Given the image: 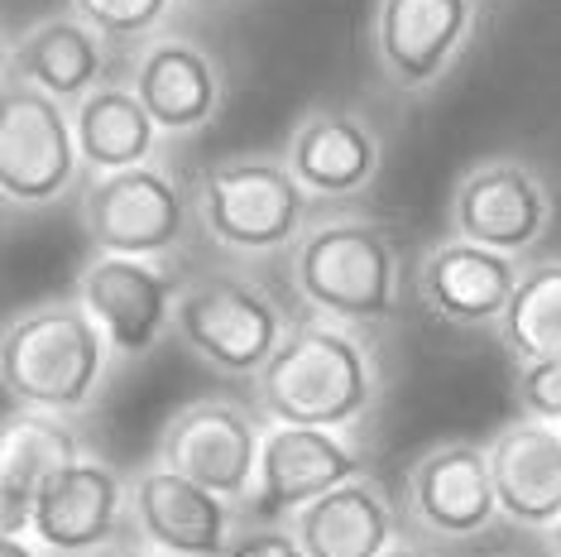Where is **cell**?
<instances>
[{"mask_svg": "<svg viewBox=\"0 0 561 557\" xmlns=\"http://www.w3.org/2000/svg\"><path fill=\"white\" fill-rule=\"evenodd\" d=\"M260 447L264 428L250 409L231 399H193L163 423L154 462L245 514L260 480Z\"/></svg>", "mask_w": 561, "mask_h": 557, "instance_id": "ba28073f", "label": "cell"}, {"mask_svg": "<svg viewBox=\"0 0 561 557\" xmlns=\"http://www.w3.org/2000/svg\"><path fill=\"white\" fill-rule=\"evenodd\" d=\"M518 278L523 260L494 255V250L470 246L461 236H446L423 250L413 270V294L446 327H461V332L494 327L500 332L508 303L518 294Z\"/></svg>", "mask_w": 561, "mask_h": 557, "instance_id": "5bb4252c", "label": "cell"}, {"mask_svg": "<svg viewBox=\"0 0 561 557\" xmlns=\"http://www.w3.org/2000/svg\"><path fill=\"white\" fill-rule=\"evenodd\" d=\"M178 0H68L72 15H82L111 44H149L159 39V24L173 15Z\"/></svg>", "mask_w": 561, "mask_h": 557, "instance_id": "d4e9b609", "label": "cell"}, {"mask_svg": "<svg viewBox=\"0 0 561 557\" xmlns=\"http://www.w3.org/2000/svg\"><path fill=\"white\" fill-rule=\"evenodd\" d=\"M514 403H518V418L561 428V361L514 365Z\"/></svg>", "mask_w": 561, "mask_h": 557, "instance_id": "484cf974", "label": "cell"}, {"mask_svg": "<svg viewBox=\"0 0 561 557\" xmlns=\"http://www.w3.org/2000/svg\"><path fill=\"white\" fill-rule=\"evenodd\" d=\"M399 514L403 510L393 504L385 480L360 476L331 490L327 500L308 504L288 528L298 534L308 557H385L393 543H403Z\"/></svg>", "mask_w": 561, "mask_h": 557, "instance_id": "7402d4cb", "label": "cell"}, {"mask_svg": "<svg viewBox=\"0 0 561 557\" xmlns=\"http://www.w3.org/2000/svg\"><path fill=\"white\" fill-rule=\"evenodd\" d=\"M552 187L528 159L518 155H490L476 169L461 173L451 187V207H446V226L451 236L484 246L494 255L523 260L538 240L552 231Z\"/></svg>", "mask_w": 561, "mask_h": 557, "instance_id": "9c48e42d", "label": "cell"}, {"mask_svg": "<svg viewBox=\"0 0 561 557\" xmlns=\"http://www.w3.org/2000/svg\"><path fill=\"white\" fill-rule=\"evenodd\" d=\"M226 557H308L288 524H240Z\"/></svg>", "mask_w": 561, "mask_h": 557, "instance_id": "4316f807", "label": "cell"}, {"mask_svg": "<svg viewBox=\"0 0 561 557\" xmlns=\"http://www.w3.org/2000/svg\"><path fill=\"white\" fill-rule=\"evenodd\" d=\"M111 341L78 298H44L20 308L0 341V379L10 409L78 418L101 399L111 375Z\"/></svg>", "mask_w": 561, "mask_h": 557, "instance_id": "3957f363", "label": "cell"}, {"mask_svg": "<svg viewBox=\"0 0 561 557\" xmlns=\"http://www.w3.org/2000/svg\"><path fill=\"white\" fill-rule=\"evenodd\" d=\"M130 87L163 135L207 130L226 106V72L187 34H159L139 48Z\"/></svg>", "mask_w": 561, "mask_h": 557, "instance_id": "ac0fdd59", "label": "cell"}, {"mask_svg": "<svg viewBox=\"0 0 561 557\" xmlns=\"http://www.w3.org/2000/svg\"><path fill=\"white\" fill-rule=\"evenodd\" d=\"M193 217V197L159 163L96 173L82 183V231L92 240V255H130L163 264V255L183 246Z\"/></svg>", "mask_w": 561, "mask_h": 557, "instance_id": "52a82bcc", "label": "cell"}, {"mask_svg": "<svg viewBox=\"0 0 561 557\" xmlns=\"http://www.w3.org/2000/svg\"><path fill=\"white\" fill-rule=\"evenodd\" d=\"M542 543H547V557H561V524H557V528H547Z\"/></svg>", "mask_w": 561, "mask_h": 557, "instance_id": "4dcf8cb0", "label": "cell"}, {"mask_svg": "<svg viewBox=\"0 0 561 557\" xmlns=\"http://www.w3.org/2000/svg\"><path fill=\"white\" fill-rule=\"evenodd\" d=\"M72 125H78L82 163L92 169V179L96 173H125V169H139V163H154V149L163 135L130 82L96 87L92 96L72 106Z\"/></svg>", "mask_w": 561, "mask_h": 557, "instance_id": "603a6c76", "label": "cell"}, {"mask_svg": "<svg viewBox=\"0 0 561 557\" xmlns=\"http://www.w3.org/2000/svg\"><path fill=\"white\" fill-rule=\"evenodd\" d=\"M92 557H159L154 548H145V543H116V548H106V553H92Z\"/></svg>", "mask_w": 561, "mask_h": 557, "instance_id": "f1b7e54d", "label": "cell"}, {"mask_svg": "<svg viewBox=\"0 0 561 557\" xmlns=\"http://www.w3.org/2000/svg\"><path fill=\"white\" fill-rule=\"evenodd\" d=\"M72 298L92 312L121 361H139L173 332L183 284L159 260L92 255L78 270Z\"/></svg>", "mask_w": 561, "mask_h": 557, "instance_id": "7c38bea8", "label": "cell"}, {"mask_svg": "<svg viewBox=\"0 0 561 557\" xmlns=\"http://www.w3.org/2000/svg\"><path fill=\"white\" fill-rule=\"evenodd\" d=\"M130 519V486L111 462L82 457L62 476L48 480V490L34 504L30 538L48 557H92L116 548Z\"/></svg>", "mask_w": 561, "mask_h": 557, "instance_id": "2e32d148", "label": "cell"}, {"mask_svg": "<svg viewBox=\"0 0 561 557\" xmlns=\"http://www.w3.org/2000/svg\"><path fill=\"white\" fill-rule=\"evenodd\" d=\"M369 476V457L351 433L327 428H264L260 480L245 504L250 524H293L308 504L327 500L331 490Z\"/></svg>", "mask_w": 561, "mask_h": 557, "instance_id": "30bf717a", "label": "cell"}, {"mask_svg": "<svg viewBox=\"0 0 561 557\" xmlns=\"http://www.w3.org/2000/svg\"><path fill=\"white\" fill-rule=\"evenodd\" d=\"M403 519L432 543H476L500 524V496L490 476V447L437 442L403 476Z\"/></svg>", "mask_w": 561, "mask_h": 557, "instance_id": "8fae6325", "label": "cell"}, {"mask_svg": "<svg viewBox=\"0 0 561 557\" xmlns=\"http://www.w3.org/2000/svg\"><path fill=\"white\" fill-rule=\"evenodd\" d=\"M288 318L278 298L254 278L240 274H202L183 284L173 337L187 356L226 379H260L274 351L288 337Z\"/></svg>", "mask_w": 561, "mask_h": 557, "instance_id": "5b68a950", "label": "cell"}, {"mask_svg": "<svg viewBox=\"0 0 561 557\" xmlns=\"http://www.w3.org/2000/svg\"><path fill=\"white\" fill-rule=\"evenodd\" d=\"M0 557H48L30 534H0Z\"/></svg>", "mask_w": 561, "mask_h": 557, "instance_id": "83f0119b", "label": "cell"}, {"mask_svg": "<svg viewBox=\"0 0 561 557\" xmlns=\"http://www.w3.org/2000/svg\"><path fill=\"white\" fill-rule=\"evenodd\" d=\"M385 399V365L360 327L308 318L293 322L284 346L254 379L264 428H327L355 433Z\"/></svg>", "mask_w": 561, "mask_h": 557, "instance_id": "6da1fadb", "label": "cell"}, {"mask_svg": "<svg viewBox=\"0 0 561 557\" xmlns=\"http://www.w3.org/2000/svg\"><path fill=\"white\" fill-rule=\"evenodd\" d=\"M82 169L87 163L72 106L44 96L39 87L5 78V96H0V193H5V207H54L82 183Z\"/></svg>", "mask_w": 561, "mask_h": 557, "instance_id": "8992f818", "label": "cell"}, {"mask_svg": "<svg viewBox=\"0 0 561 557\" xmlns=\"http://www.w3.org/2000/svg\"><path fill=\"white\" fill-rule=\"evenodd\" d=\"M106 68H111V39L92 30L82 15H72V10L34 20L30 30L10 39L5 54L10 82L39 87L44 96L62 101V106H78L96 87H106Z\"/></svg>", "mask_w": 561, "mask_h": 557, "instance_id": "d6986e66", "label": "cell"}, {"mask_svg": "<svg viewBox=\"0 0 561 557\" xmlns=\"http://www.w3.org/2000/svg\"><path fill=\"white\" fill-rule=\"evenodd\" d=\"M500 341L518 365L561 361V260L523 264L518 294L500 322Z\"/></svg>", "mask_w": 561, "mask_h": 557, "instance_id": "cb8c5ba5", "label": "cell"}, {"mask_svg": "<svg viewBox=\"0 0 561 557\" xmlns=\"http://www.w3.org/2000/svg\"><path fill=\"white\" fill-rule=\"evenodd\" d=\"M385 557H432L423 543H413V538H403V543H393V548L385 553Z\"/></svg>", "mask_w": 561, "mask_h": 557, "instance_id": "f546056e", "label": "cell"}, {"mask_svg": "<svg viewBox=\"0 0 561 557\" xmlns=\"http://www.w3.org/2000/svg\"><path fill=\"white\" fill-rule=\"evenodd\" d=\"M284 163L312 202L360 197L385 169V139L360 111L351 106H312L288 130Z\"/></svg>", "mask_w": 561, "mask_h": 557, "instance_id": "e0dca14e", "label": "cell"}, {"mask_svg": "<svg viewBox=\"0 0 561 557\" xmlns=\"http://www.w3.org/2000/svg\"><path fill=\"white\" fill-rule=\"evenodd\" d=\"M476 20V0H375V20H369L375 62L393 87L427 92L466 54Z\"/></svg>", "mask_w": 561, "mask_h": 557, "instance_id": "4fadbf2b", "label": "cell"}, {"mask_svg": "<svg viewBox=\"0 0 561 557\" xmlns=\"http://www.w3.org/2000/svg\"><path fill=\"white\" fill-rule=\"evenodd\" d=\"M288 284L312 318L365 332L403 318L408 264L385 221L322 217L288 250Z\"/></svg>", "mask_w": 561, "mask_h": 557, "instance_id": "7a4b0ae2", "label": "cell"}, {"mask_svg": "<svg viewBox=\"0 0 561 557\" xmlns=\"http://www.w3.org/2000/svg\"><path fill=\"white\" fill-rule=\"evenodd\" d=\"M87 457L68 418L10 409L0 423V534H30L48 480Z\"/></svg>", "mask_w": 561, "mask_h": 557, "instance_id": "44dd1931", "label": "cell"}, {"mask_svg": "<svg viewBox=\"0 0 561 557\" xmlns=\"http://www.w3.org/2000/svg\"><path fill=\"white\" fill-rule=\"evenodd\" d=\"M490 476L500 514L514 528L547 534L561 524V428L508 418L490 437Z\"/></svg>", "mask_w": 561, "mask_h": 557, "instance_id": "ffe728a7", "label": "cell"}, {"mask_svg": "<svg viewBox=\"0 0 561 557\" xmlns=\"http://www.w3.org/2000/svg\"><path fill=\"white\" fill-rule=\"evenodd\" d=\"M130 524L135 538L159 557H226L240 534V510L149 462L130 480Z\"/></svg>", "mask_w": 561, "mask_h": 557, "instance_id": "9a60e30c", "label": "cell"}, {"mask_svg": "<svg viewBox=\"0 0 561 557\" xmlns=\"http://www.w3.org/2000/svg\"><path fill=\"white\" fill-rule=\"evenodd\" d=\"M193 212L216 246L245 260L293 250L312 226V197L293 179L284 155H231L207 163L193 183Z\"/></svg>", "mask_w": 561, "mask_h": 557, "instance_id": "277c9868", "label": "cell"}]
</instances>
